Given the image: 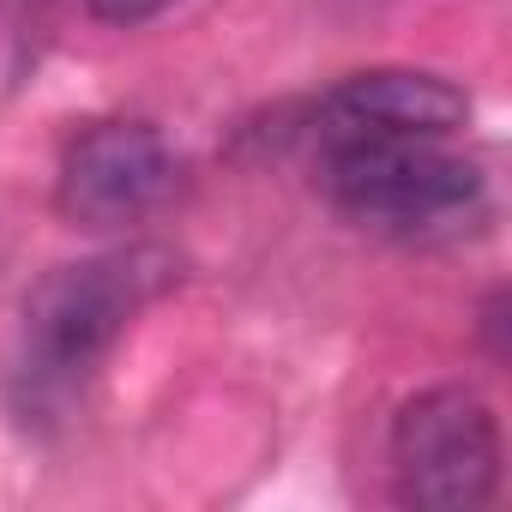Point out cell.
<instances>
[{
    "mask_svg": "<svg viewBox=\"0 0 512 512\" xmlns=\"http://www.w3.org/2000/svg\"><path fill=\"white\" fill-rule=\"evenodd\" d=\"M85 7L103 19V25H145V19H157L169 0H85Z\"/></svg>",
    "mask_w": 512,
    "mask_h": 512,
    "instance_id": "obj_6",
    "label": "cell"
},
{
    "mask_svg": "<svg viewBox=\"0 0 512 512\" xmlns=\"http://www.w3.org/2000/svg\"><path fill=\"white\" fill-rule=\"evenodd\" d=\"M181 278L169 247H121L79 266H55L25 302V374L43 386H79L115 338Z\"/></svg>",
    "mask_w": 512,
    "mask_h": 512,
    "instance_id": "obj_2",
    "label": "cell"
},
{
    "mask_svg": "<svg viewBox=\"0 0 512 512\" xmlns=\"http://www.w3.org/2000/svg\"><path fill=\"white\" fill-rule=\"evenodd\" d=\"M181 157L151 121H91L61 151L55 205L79 229H127L175 199Z\"/></svg>",
    "mask_w": 512,
    "mask_h": 512,
    "instance_id": "obj_4",
    "label": "cell"
},
{
    "mask_svg": "<svg viewBox=\"0 0 512 512\" xmlns=\"http://www.w3.org/2000/svg\"><path fill=\"white\" fill-rule=\"evenodd\" d=\"M392 494L416 512H470L500 488V422L470 386H428L392 416Z\"/></svg>",
    "mask_w": 512,
    "mask_h": 512,
    "instance_id": "obj_3",
    "label": "cell"
},
{
    "mask_svg": "<svg viewBox=\"0 0 512 512\" xmlns=\"http://www.w3.org/2000/svg\"><path fill=\"white\" fill-rule=\"evenodd\" d=\"M320 193L374 235L404 247H440L488 217V181L446 139L374 133V127H314Z\"/></svg>",
    "mask_w": 512,
    "mask_h": 512,
    "instance_id": "obj_1",
    "label": "cell"
},
{
    "mask_svg": "<svg viewBox=\"0 0 512 512\" xmlns=\"http://www.w3.org/2000/svg\"><path fill=\"white\" fill-rule=\"evenodd\" d=\"M482 332H488V356L506 362V338H500V332H506V290L488 296V308H482Z\"/></svg>",
    "mask_w": 512,
    "mask_h": 512,
    "instance_id": "obj_7",
    "label": "cell"
},
{
    "mask_svg": "<svg viewBox=\"0 0 512 512\" xmlns=\"http://www.w3.org/2000/svg\"><path fill=\"white\" fill-rule=\"evenodd\" d=\"M470 121V97L416 67H374L350 73L314 103V127H374V133H422V139H452Z\"/></svg>",
    "mask_w": 512,
    "mask_h": 512,
    "instance_id": "obj_5",
    "label": "cell"
}]
</instances>
